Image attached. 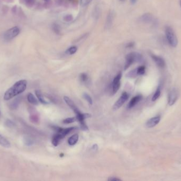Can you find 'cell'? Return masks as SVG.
I'll return each instance as SVG.
<instances>
[{
    "mask_svg": "<svg viewBox=\"0 0 181 181\" xmlns=\"http://www.w3.org/2000/svg\"><path fill=\"white\" fill-rule=\"evenodd\" d=\"M27 86V81L25 80L18 81L5 93L4 95V99L5 101H9L13 97L20 95L26 89Z\"/></svg>",
    "mask_w": 181,
    "mask_h": 181,
    "instance_id": "cell-1",
    "label": "cell"
},
{
    "mask_svg": "<svg viewBox=\"0 0 181 181\" xmlns=\"http://www.w3.org/2000/svg\"><path fill=\"white\" fill-rule=\"evenodd\" d=\"M125 70H127L135 62H140L142 60V56L139 53L132 52L129 53L126 57Z\"/></svg>",
    "mask_w": 181,
    "mask_h": 181,
    "instance_id": "cell-2",
    "label": "cell"
},
{
    "mask_svg": "<svg viewBox=\"0 0 181 181\" xmlns=\"http://www.w3.org/2000/svg\"><path fill=\"white\" fill-rule=\"evenodd\" d=\"M165 33L167 40L170 46L175 48L178 45V40L174 30L170 27H166Z\"/></svg>",
    "mask_w": 181,
    "mask_h": 181,
    "instance_id": "cell-3",
    "label": "cell"
},
{
    "mask_svg": "<svg viewBox=\"0 0 181 181\" xmlns=\"http://www.w3.org/2000/svg\"><path fill=\"white\" fill-rule=\"evenodd\" d=\"M20 29L19 27L15 26L7 30L4 33L3 38L6 42H10L18 36L20 34Z\"/></svg>",
    "mask_w": 181,
    "mask_h": 181,
    "instance_id": "cell-4",
    "label": "cell"
},
{
    "mask_svg": "<svg viewBox=\"0 0 181 181\" xmlns=\"http://www.w3.org/2000/svg\"><path fill=\"white\" fill-rule=\"evenodd\" d=\"M179 93L178 90L176 88H173L170 90L169 95V99H168V103L169 105L172 106L178 100Z\"/></svg>",
    "mask_w": 181,
    "mask_h": 181,
    "instance_id": "cell-5",
    "label": "cell"
},
{
    "mask_svg": "<svg viewBox=\"0 0 181 181\" xmlns=\"http://www.w3.org/2000/svg\"><path fill=\"white\" fill-rule=\"evenodd\" d=\"M128 93L126 92H123V93H122L121 96L118 99V101L114 104L113 109L114 110H117L120 108L123 105V104L128 100Z\"/></svg>",
    "mask_w": 181,
    "mask_h": 181,
    "instance_id": "cell-6",
    "label": "cell"
},
{
    "mask_svg": "<svg viewBox=\"0 0 181 181\" xmlns=\"http://www.w3.org/2000/svg\"><path fill=\"white\" fill-rule=\"evenodd\" d=\"M53 128L57 132V133L60 134V135L62 136V138L65 137L66 136L70 133L71 132H72L73 130H75L77 129L76 127H71L68 128H61L57 126H53Z\"/></svg>",
    "mask_w": 181,
    "mask_h": 181,
    "instance_id": "cell-7",
    "label": "cell"
},
{
    "mask_svg": "<svg viewBox=\"0 0 181 181\" xmlns=\"http://www.w3.org/2000/svg\"><path fill=\"white\" fill-rule=\"evenodd\" d=\"M122 73H118L116 77H114V79L113 82V94L116 93L117 92H118V90L119 89L120 87V80L121 79Z\"/></svg>",
    "mask_w": 181,
    "mask_h": 181,
    "instance_id": "cell-8",
    "label": "cell"
},
{
    "mask_svg": "<svg viewBox=\"0 0 181 181\" xmlns=\"http://www.w3.org/2000/svg\"><path fill=\"white\" fill-rule=\"evenodd\" d=\"M64 99L65 102H66V104L68 105V106L76 114V115H77V114L81 112L79 111L78 108L77 107V106L75 104L74 102H73L72 100L69 98L68 97L65 96V97H64Z\"/></svg>",
    "mask_w": 181,
    "mask_h": 181,
    "instance_id": "cell-9",
    "label": "cell"
},
{
    "mask_svg": "<svg viewBox=\"0 0 181 181\" xmlns=\"http://www.w3.org/2000/svg\"><path fill=\"white\" fill-rule=\"evenodd\" d=\"M140 21L146 24H151L154 21V17L150 13H145L140 18Z\"/></svg>",
    "mask_w": 181,
    "mask_h": 181,
    "instance_id": "cell-10",
    "label": "cell"
},
{
    "mask_svg": "<svg viewBox=\"0 0 181 181\" xmlns=\"http://www.w3.org/2000/svg\"><path fill=\"white\" fill-rule=\"evenodd\" d=\"M160 120H161V117L159 116L152 117L147 121V123H146V126L148 128L154 127L159 123Z\"/></svg>",
    "mask_w": 181,
    "mask_h": 181,
    "instance_id": "cell-11",
    "label": "cell"
},
{
    "mask_svg": "<svg viewBox=\"0 0 181 181\" xmlns=\"http://www.w3.org/2000/svg\"><path fill=\"white\" fill-rule=\"evenodd\" d=\"M152 57L159 68H164L165 67V61L161 58V57H158V56L155 55H152Z\"/></svg>",
    "mask_w": 181,
    "mask_h": 181,
    "instance_id": "cell-12",
    "label": "cell"
},
{
    "mask_svg": "<svg viewBox=\"0 0 181 181\" xmlns=\"http://www.w3.org/2000/svg\"><path fill=\"white\" fill-rule=\"evenodd\" d=\"M22 100L21 96H18L12 101L9 105L10 108L11 110H15L18 107L19 105Z\"/></svg>",
    "mask_w": 181,
    "mask_h": 181,
    "instance_id": "cell-13",
    "label": "cell"
},
{
    "mask_svg": "<svg viewBox=\"0 0 181 181\" xmlns=\"http://www.w3.org/2000/svg\"><path fill=\"white\" fill-rule=\"evenodd\" d=\"M141 99H142V96L141 95L136 96L134 98H132L131 99V101H130V102H129L128 107L129 108H131L132 107H134L136 104H137L138 103L141 101Z\"/></svg>",
    "mask_w": 181,
    "mask_h": 181,
    "instance_id": "cell-14",
    "label": "cell"
},
{
    "mask_svg": "<svg viewBox=\"0 0 181 181\" xmlns=\"http://www.w3.org/2000/svg\"><path fill=\"white\" fill-rule=\"evenodd\" d=\"M63 139V138H62V136L60 135V134L57 133L53 136V139H52V143L54 146H57Z\"/></svg>",
    "mask_w": 181,
    "mask_h": 181,
    "instance_id": "cell-15",
    "label": "cell"
},
{
    "mask_svg": "<svg viewBox=\"0 0 181 181\" xmlns=\"http://www.w3.org/2000/svg\"><path fill=\"white\" fill-rule=\"evenodd\" d=\"M0 145L5 148H10L11 147V144L9 141H8L6 138L3 137L1 134H0Z\"/></svg>",
    "mask_w": 181,
    "mask_h": 181,
    "instance_id": "cell-16",
    "label": "cell"
},
{
    "mask_svg": "<svg viewBox=\"0 0 181 181\" xmlns=\"http://www.w3.org/2000/svg\"><path fill=\"white\" fill-rule=\"evenodd\" d=\"M36 95L37 97L38 98V100L41 103L43 104L44 105L48 104V102H47V101H46L45 99H44L42 94V92L39 90H37L35 92Z\"/></svg>",
    "mask_w": 181,
    "mask_h": 181,
    "instance_id": "cell-17",
    "label": "cell"
},
{
    "mask_svg": "<svg viewBox=\"0 0 181 181\" xmlns=\"http://www.w3.org/2000/svg\"><path fill=\"white\" fill-rule=\"evenodd\" d=\"M78 138H79V136L77 134H75L74 135H73L72 137L69 138L68 140L69 145H71V146L75 145L77 142L78 141Z\"/></svg>",
    "mask_w": 181,
    "mask_h": 181,
    "instance_id": "cell-18",
    "label": "cell"
},
{
    "mask_svg": "<svg viewBox=\"0 0 181 181\" xmlns=\"http://www.w3.org/2000/svg\"><path fill=\"white\" fill-rule=\"evenodd\" d=\"M27 99L28 101L31 104L34 105L38 104V100L37 99L36 97H34V96L33 93H28L27 96Z\"/></svg>",
    "mask_w": 181,
    "mask_h": 181,
    "instance_id": "cell-19",
    "label": "cell"
},
{
    "mask_svg": "<svg viewBox=\"0 0 181 181\" xmlns=\"http://www.w3.org/2000/svg\"><path fill=\"white\" fill-rule=\"evenodd\" d=\"M24 143L26 146H31L33 144L34 142L31 138L29 137L28 136H25L24 138Z\"/></svg>",
    "mask_w": 181,
    "mask_h": 181,
    "instance_id": "cell-20",
    "label": "cell"
},
{
    "mask_svg": "<svg viewBox=\"0 0 181 181\" xmlns=\"http://www.w3.org/2000/svg\"><path fill=\"white\" fill-rule=\"evenodd\" d=\"M77 51V48L76 46H72L67 49V51H66V53L68 55H73L76 53Z\"/></svg>",
    "mask_w": 181,
    "mask_h": 181,
    "instance_id": "cell-21",
    "label": "cell"
},
{
    "mask_svg": "<svg viewBox=\"0 0 181 181\" xmlns=\"http://www.w3.org/2000/svg\"><path fill=\"white\" fill-rule=\"evenodd\" d=\"M145 70L146 68L144 66H140L136 70V74L137 75H143L145 74Z\"/></svg>",
    "mask_w": 181,
    "mask_h": 181,
    "instance_id": "cell-22",
    "label": "cell"
},
{
    "mask_svg": "<svg viewBox=\"0 0 181 181\" xmlns=\"http://www.w3.org/2000/svg\"><path fill=\"white\" fill-rule=\"evenodd\" d=\"M113 13H109V15L107 16V27H111L113 22Z\"/></svg>",
    "mask_w": 181,
    "mask_h": 181,
    "instance_id": "cell-23",
    "label": "cell"
},
{
    "mask_svg": "<svg viewBox=\"0 0 181 181\" xmlns=\"http://www.w3.org/2000/svg\"><path fill=\"white\" fill-rule=\"evenodd\" d=\"M161 89H159V88H158L156 90V92L154 93V95L152 96V101L154 102V101H156L157 99H158L161 95Z\"/></svg>",
    "mask_w": 181,
    "mask_h": 181,
    "instance_id": "cell-24",
    "label": "cell"
},
{
    "mask_svg": "<svg viewBox=\"0 0 181 181\" xmlns=\"http://www.w3.org/2000/svg\"><path fill=\"white\" fill-rule=\"evenodd\" d=\"M80 78L82 82H84V83L87 82V81L89 80L88 75H87V74L85 73H81L80 75Z\"/></svg>",
    "mask_w": 181,
    "mask_h": 181,
    "instance_id": "cell-25",
    "label": "cell"
},
{
    "mask_svg": "<svg viewBox=\"0 0 181 181\" xmlns=\"http://www.w3.org/2000/svg\"><path fill=\"white\" fill-rule=\"evenodd\" d=\"M76 121H77V119H76V117H69V118L65 119L64 120H63V123L64 124H70V123L75 122Z\"/></svg>",
    "mask_w": 181,
    "mask_h": 181,
    "instance_id": "cell-26",
    "label": "cell"
},
{
    "mask_svg": "<svg viewBox=\"0 0 181 181\" xmlns=\"http://www.w3.org/2000/svg\"><path fill=\"white\" fill-rule=\"evenodd\" d=\"M53 31H54L55 33H56V34H60V27L57 24H54L53 25Z\"/></svg>",
    "mask_w": 181,
    "mask_h": 181,
    "instance_id": "cell-27",
    "label": "cell"
},
{
    "mask_svg": "<svg viewBox=\"0 0 181 181\" xmlns=\"http://www.w3.org/2000/svg\"><path fill=\"white\" fill-rule=\"evenodd\" d=\"M83 97L85 99V100H86L90 104L92 105V97H90V96L89 95L88 93H84L83 95Z\"/></svg>",
    "mask_w": 181,
    "mask_h": 181,
    "instance_id": "cell-28",
    "label": "cell"
},
{
    "mask_svg": "<svg viewBox=\"0 0 181 181\" xmlns=\"http://www.w3.org/2000/svg\"><path fill=\"white\" fill-rule=\"evenodd\" d=\"M22 1L24 2L26 6L28 7H31L33 6V4L35 2V0H21Z\"/></svg>",
    "mask_w": 181,
    "mask_h": 181,
    "instance_id": "cell-29",
    "label": "cell"
},
{
    "mask_svg": "<svg viewBox=\"0 0 181 181\" xmlns=\"http://www.w3.org/2000/svg\"><path fill=\"white\" fill-rule=\"evenodd\" d=\"M6 126H7L9 128H13L15 125V122L11 121L10 120H7L6 121Z\"/></svg>",
    "mask_w": 181,
    "mask_h": 181,
    "instance_id": "cell-30",
    "label": "cell"
},
{
    "mask_svg": "<svg viewBox=\"0 0 181 181\" xmlns=\"http://www.w3.org/2000/svg\"><path fill=\"white\" fill-rule=\"evenodd\" d=\"M92 0H81V4L83 7H85L89 5L92 2Z\"/></svg>",
    "mask_w": 181,
    "mask_h": 181,
    "instance_id": "cell-31",
    "label": "cell"
},
{
    "mask_svg": "<svg viewBox=\"0 0 181 181\" xmlns=\"http://www.w3.org/2000/svg\"><path fill=\"white\" fill-rule=\"evenodd\" d=\"M73 16L71 15H67L66 16H64V20H65L66 21L68 22V21H71V20H72Z\"/></svg>",
    "mask_w": 181,
    "mask_h": 181,
    "instance_id": "cell-32",
    "label": "cell"
},
{
    "mask_svg": "<svg viewBox=\"0 0 181 181\" xmlns=\"http://www.w3.org/2000/svg\"><path fill=\"white\" fill-rule=\"evenodd\" d=\"M30 120L31 121L33 122H38V118L36 115H32L30 116Z\"/></svg>",
    "mask_w": 181,
    "mask_h": 181,
    "instance_id": "cell-33",
    "label": "cell"
},
{
    "mask_svg": "<svg viewBox=\"0 0 181 181\" xmlns=\"http://www.w3.org/2000/svg\"><path fill=\"white\" fill-rule=\"evenodd\" d=\"M135 46V43L134 42H130L128 44L126 45V48H134Z\"/></svg>",
    "mask_w": 181,
    "mask_h": 181,
    "instance_id": "cell-34",
    "label": "cell"
},
{
    "mask_svg": "<svg viewBox=\"0 0 181 181\" xmlns=\"http://www.w3.org/2000/svg\"><path fill=\"white\" fill-rule=\"evenodd\" d=\"M108 180L110 181H121V179H118V178H116V177H111V178H109Z\"/></svg>",
    "mask_w": 181,
    "mask_h": 181,
    "instance_id": "cell-35",
    "label": "cell"
},
{
    "mask_svg": "<svg viewBox=\"0 0 181 181\" xmlns=\"http://www.w3.org/2000/svg\"><path fill=\"white\" fill-rule=\"evenodd\" d=\"M137 2V0H130V2L132 4H134Z\"/></svg>",
    "mask_w": 181,
    "mask_h": 181,
    "instance_id": "cell-36",
    "label": "cell"
},
{
    "mask_svg": "<svg viewBox=\"0 0 181 181\" xmlns=\"http://www.w3.org/2000/svg\"><path fill=\"white\" fill-rule=\"evenodd\" d=\"M63 156H64L63 154H60V157H63Z\"/></svg>",
    "mask_w": 181,
    "mask_h": 181,
    "instance_id": "cell-37",
    "label": "cell"
},
{
    "mask_svg": "<svg viewBox=\"0 0 181 181\" xmlns=\"http://www.w3.org/2000/svg\"><path fill=\"white\" fill-rule=\"evenodd\" d=\"M120 1H124L125 0H120Z\"/></svg>",
    "mask_w": 181,
    "mask_h": 181,
    "instance_id": "cell-38",
    "label": "cell"
},
{
    "mask_svg": "<svg viewBox=\"0 0 181 181\" xmlns=\"http://www.w3.org/2000/svg\"><path fill=\"white\" fill-rule=\"evenodd\" d=\"M45 1H49V0H45Z\"/></svg>",
    "mask_w": 181,
    "mask_h": 181,
    "instance_id": "cell-39",
    "label": "cell"
},
{
    "mask_svg": "<svg viewBox=\"0 0 181 181\" xmlns=\"http://www.w3.org/2000/svg\"><path fill=\"white\" fill-rule=\"evenodd\" d=\"M0 114H1V112H0Z\"/></svg>",
    "mask_w": 181,
    "mask_h": 181,
    "instance_id": "cell-40",
    "label": "cell"
},
{
    "mask_svg": "<svg viewBox=\"0 0 181 181\" xmlns=\"http://www.w3.org/2000/svg\"></svg>",
    "mask_w": 181,
    "mask_h": 181,
    "instance_id": "cell-41",
    "label": "cell"
}]
</instances>
